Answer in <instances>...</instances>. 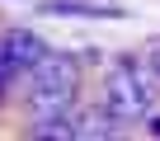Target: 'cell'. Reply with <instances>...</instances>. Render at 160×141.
I'll return each instance as SVG.
<instances>
[{"label":"cell","instance_id":"1","mask_svg":"<svg viewBox=\"0 0 160 141\" xmlns=\"http://www.w3.org/2000/svg\"><path fill=\"white\" fill-rule=\"evenodd\" d=\"M80 94V66L61 52H47L33 70H28V113L33 118H61L75 108Z\"/></svg>","mask_w":160,"mask_h":141},{"label":"cell","instance_id":"2","mask_svg":"<svg viewBox=\"0 0 160 141\" xmlns=\"http://www.w3.org/2000/svg\"><path fill=\"white\" fill-rule=\"evenodd\" d=\"M151 104H155V99H151L146 66H137V61L108 66V75H104V108H108L118 122H137Z\"/></svg>","mask_w":160,"mask_h":141},{"label":"cell","instance_id":"3","mask_svg":"<svg viewBox=\"0 0 160 141\" xmlns=\"http://www.w3.org/2000/svg\"><path fill=\"white\" fill-rule=\"evenodd\" d=\"M47 56V42L38 33H24V28H10L0 33V80H14V75H28V70Z\"/></svg>","mask_w":160,"mask_h":141},{"label":"cell","instance_id":"4","mask_svg":"<svg viewBox=\"0 0 160 141\" xmlns=\"http://www.w3.org/2000/svg\"><path fill=\"white\" fill-rule=\"evenodd\" d=\"M42 14H80V19H118L122 10L118 5H80V0H47V5H42Z\"/></svg>","mask_w":160,"mask_h":141},{"label":"cell","instance_id":"5","mask_svg":"<svg viewBox=\"0 0 160 141\" xmlns=\"http://www.w3.org/2000/svg\"><path fill=\"white\" fill-rule=\"evenodd\" d=\"M118 132V118L104 108V113H80L75 118V141H85V136H113Z\"/></svg>","mask_w":160,"mask_h":141},{"label":"cell","instance_id":"6","mask_svg":"<svg viewBox=\"0 0 160 141\" xmlns=\"http://www.w3.org/2000/svg\"><path fill=\"white\" fill-rule=\"evenodd\" d=\"M146 66L160 75V38H151V47H146Z\"/></svg>","mask_w":160,"mask_h":141},{"label":"cell","instance_id":"7","mask_svg":"<svg viewBox=\"0 0 160 141\" xmlns=\"http://www.w3.org/2000/svg\"><path fill=\"white\" fill-rule=\"evenodd\" d=\"M155 132H160V118H155Z\"/></svg>","mask_w":160,"mask_h":141}]
</instances>
